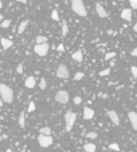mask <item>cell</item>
<instances>
[{
	"label": "cell",
	"mask_w": 137,
	"mask_h": 152,
	"mask_svg": "<svg viewBox=\"0 0 137 152\" xmlns=\"http://www.w3.org/2000/svg\"><path fill=\"white\" fill-rule=\"evenodd\" d=\"M39 87H40V90H45V88H47V82H45V78H41V79H40Z\"/></svg>",
	"instance_id": "cell-22"
},
{
	"label": "cell",
	"mask_w": 137,
	"mask_h": 152,
	"mask_svg": "<svg viewBox=\"0 0 137 152\" xmlns=\"http://www.w3.org/2000/svg\"><path fill=\"white\" fill-rule=\"evenodd\" d=\"M1 20H3V15H1V13H0V21H1Z\"/></svg>",
	"instance_id": "cell-40"
},
{
	"label": "cell",
	"mask_w": 137,
	"mask_h": 152,
	"mask_svg": "<svg viewBox=\"0 0 137 152\" xmlns=\"http://www.w3.org/2000/svg\"><path fill=\"white\" fill-rule=\"evenodd\" d=\"M121 19L125 20V21H132V11H130L129 8H125V9H122V12H121Z\"/></svg>",
	"instance_id": "cell-12"
},
{
	"label": "cell",
	"mask_w": 137,
	"mask_h": 152,
	"mask_svg": "<svg viewBox=\"0 0 137 152\" xmlns=\"http://www.w3.org/2000/svg\"><path fill=\"white\" fill-rule=\"evenodd\" d=\"M76 119H77L76 113L72 112V111H68V112L65 113V131L67 132H69L73 128V125L76 123Z\"/></svg>",
	"instance_id": "cell-3"
},
{
	"label": "cell",
	"mask_w": 137,
	"mask_h": 152,
	"mask_svg": "<svg viewBox=\"0 0 137 152\" xmlns=\"http://www.w3.org/2000/svg\"><path fill=\"white\" fill-rule=\"evenodd\" d=\"M39 132L44 133V135H51V128H49V127H43V128H40Z\"/></svg>",
	"instance_id": "cell-24"
},
{
	"label": "cell",
	"mask_w": 137,
	"mask_h": 152,
	"mask_svg": "<svg viewBox=\"0 0 137 152\" xmlns=\"http://www.w3.org/2000/svg\"><path fill=\"white\" fill-rule=\"evenodd\" d=\"M0 96L4 100V103H12L13 101V91L7 84H0Z\"/></svg>",
	"instance_id": "cell-1"
},
{
	"label": "cell",
	"mask_w": 137,
	"mask_h": 152,
	"mask_svg": "<svg viewBox=\"0 0 137 152\" xmlns=\"http://www.w3.org/2000/svg\"><path fill=\"white\" fill-rule=\"evenodd\" d=\"M108 116H109V119L112 121H113L114 125H120V119H118V115L116 111H108Z\"/></svg>",
	"instance_id": "cell-11"
},
{
	"label": "cell",
	"mask_w": 137,
	"mask_h": 152,
	"mask_svg": "<svg viewBox=\"0 0 137 152\" xmlns=\"http://www.w3.org/2000/svg\"><path fill=\"white\" fill-rule=\"evenodd\" d=\"M16 1H19V3H24V4L27 3V0H16Z\"/></svg>",
	"instance_id": "cell-37"
},
{
	"label": "cell",
	"mask_w": 137,
	"mask_h": 152,
	"mask_svg": "<svg viewBox=\"0 0 137 152\" xmlns=\"http://www.w3.org/2000/svg\"><path fill=\"white\" fill-rule=\"evenodd\" d=\"M35 109H36V105H35V101H31L29 104H28V112H33Z\"/></svg>",
	"instance_id": "cell-25"
},
{
	"label": "cell",
	"mask_w": 137,
	"mask_h": 152,
	"mask_svg": "<svg viewBox=\"0 0 137 152\" xmlns=\"http://www.w3.org/2000/svg\"><path fill=\"white\" fill-rule=\"evenodd\" d=\"M73 103H75V104H80L81 98H80V96H75V98H73Z\"/></svg>",
	"instance_id": "cell-33"
},
{
	"label": "cell",
	"mask_w": 137,
	"mask_h": 152,
	"mask_svg": "<svg viewBox=\"0 0 137 152\" xmlns=\"http://www.w3.org/2000/svg\"><path fill=\"white\" fill-rule=\"evenodd\" d=\"M72 59L73 60H76V62H79V63H81L83 62V52H81L80 50H77L76 52H73Z\"/></svg>",
	"instance_id": "cell-14"
},
{
	"label": "cell",
	"mask_w": 137,
	"mask_h": 152,
	"mask_svg": "<svg viewBox=\"0 0 137 152\" xmlns=\"http://www.w3.org/2000/svg\"><path fill=\"white\" fill-rule=\"evenodd\" d=\"M85 136H87L88 139H96V137H97V133L96 132H88V133H85Z\"/></svg>",
	"instance_id": "cell-29"
},
{
	"label": "cell",
	"mask_w": 137,
	"mask_h": 152,
	"mask_svg": "<svg viewBox=\"0 0 137 152\" xmlns=\"http://www.w3.org/2000/svg\"><path fill=\"white\" fill-rule=\"evenodd\" d=\"M9 25H11V20H9V19L1 20V23H0V27H1V28H4V29H5V28H8Z\"/></svg>",
	"instance_id": "cell-20"
},
{
	"label": "cell",
	"mask_w": 137,
	"mask_h": 152,
	"mask_svg": "<svg viewBox=\"0 0 137 152\" xmlns=\"http://www.w3.org/2000/svg\"><path fill=\"white\" fill-rule=\"evenodd\" d=\"M37 141H39V144H40V147L47 148V147L52 145L53 139H52V136H51V135H44V133H40V135H39V137H37Z\"/></svg>",
	"instance_id": "cell-5"
},
{
	"label": "cell",
	"mask_w": 137,
	"mask_h": 152,
	"mask_svg": "<svg viewBox=\"0 0 137 152\" xmlns=\"http://www.w3.org/2000/svg\"><path fill=\"white\" fill-rule=\"evenodd\" d=\"M45 42H48V39H47V36H44V35H39L37 37H36V43H45Z\"/></svg>",
	"instance_id": "cell-21"
},
{
	"label": "cell",
	"mask_w": 137,
	"mask_h": 152,
	"mask_svg": "<svg viewBox=\"0 0 137 152\" xmlns=\"http://www.w3.org/2000/svg\"><path fill=\"white\" fill-rule=\"evenodd\" d=\"M0 44H1V47H3V50H9V48L13 46V43H12V40L9 39H5V37H1L0 39Z\"/></svg>",
	"instance_id": "cell-13"
},
{
	"label": "cell",
	"mask_w": 137,
	"mask_h": 152,
	"mask_svg": "<svg viewBox=\"0 0 137 152\" xmlns=\"http://www.w3.org/2000/svg\"><path fill=\"white\" fill-rule=\"evenodd\" d=\"M16 72H17V74H23V64H19V66H17Z\"/></svg>",
	"instance_id": "cell-34"
},
{
	"label": "cell",
	"mask_w": 137,
	"mask_h": 152,
	"mask_svg": "<svg viewBox=\"0 0 137 152\" xmlns=\"http://www.w3.org/2000/svg\"><path fill=\"white\" fill-rule=\"evenodd\" d=\"M110 74V68H107V70H103V71H100V76H108V75Z\"/></svg>",
	"instance_id": "cell-28"
},
{
	"label": "cell",
	"mask_w": 137,
	"mask_h": 152,
	"mask_svg": "<svg viewBox=\"0 0 137 152\" xmlns=\"http://www.w3.org/2000/svg\"><path fill=\"white\" fill-rule=\"evenodd\" d=\"M67 33H68V24H67V20H63L61 21V35L65 37Z\"/></svg>",
	"instance_id": "cell-16"
},
{
	"label": "cell",
	"mask_w": 137,
	"mask_h": 152,
	"mask_svg": "<svg viewBox=\"0 0 137 152\" xmlns=\"http://www.w3.org/2000/svg\"><path fill=\"white\" fill-rule=\"evenodd\" d=\"M96 12H97L99 17H103V19H105V17L108 16L105 8L103 7V4H100V3H96Z\"/></svg>",
	"instance_id": "cell-9"
},
{
	"label": "cell",
	"mask_w": 137,
	"mask_h": 152,
	"mask_svg": "<svg viewBox=\"0 0 137 152\" xmlns=\"http://www.w3.org/2000/svg\"><path fill=\"white\" fill-rule=\"evenodd\" d=\"M55 99H56V101L60 103V104H67L69 101V94L67 91H59L56 94V96H55Z\"/></svg>",
	"instance_id": "cell-6"
},
{
	"label": "cell",
	"mask_w": 137,
	"mask_h": 152,
	"mask_svg": "<svg viewBox=\"0 0 137 152\" xmlns=\"http://www.w3.org/2000/svg\"><path fill=\"white\" fill-rule=\"evenodd\" d=\"M51 17H52V19H53V20H56V21H59V20H60V16H59V12H57L56 9H53V11H52V13H51Z\"/></svg>",
	"instance_id": "cell-23"
},
{
	"label": "cell",
	"mask_w": 137,
	"mask_h": 152,
	"mask_svg": "<svg viewBox=\"0 0 137 152\" xmlns=\"http://www.w3.org/2000/svg\"><path fill=\"white\" fill-rule=\"evenodd\" d=\"M56 75H57V78H60V79H68L69 78V71L64 64H60V66L57 67Z\"/></svg>",
	"instance_id": "cell-7"
},
{
	"label": "cell",
	"mask_w": 137,
	"mask_h": 152,
	"mask_svg": "<svg viewBox=\"0 0 137 152\" xmlns=\"http://www.w3.org/2000/svg\"><path fill=\"white\" fill-rule=\"evenodd\" d=\"M25 87L27 88H35V78L33 76H28L25 79Z\"/></svg>",
	"instance_id": "cell-15"
},
{
	"label": "cell",
	"mask_w": 137,
	"mask_h": 152,
	"mask_svg": "<svg viewBox=\"0 0 137 152\" xmlns=\"http://www.w3.org/2000/svg\"><path fill=\"white\" fill-rule=\"evenodd\" d=\"M19 125L21 127V128L25 127V115H24V112H21L19 115Z\"/></svg>",
	"instance_id": "cell-19"
},
{
	"label": "cell",
	"mask_w": 137,
	"mask_h": 152,
	"mask_svg": "<svg viewBox=\"0 0 137 152\" xmlns=\"http://www.w3.org/2000/svg\"><path fill=\"white\" fill-rule=\"evenodd\" d=\"M128 117H129V120H130L132 128H133L134 131H137V113L133 112V111H130V112L128 113Z\"/></svg>",
	"instance_id": "cell-10"
},
{
	"label": "cell",
	"mask_w": 137,
	"mask_h": 152,
	"mask_svg": "<svg viewBox=\"0 0 137 152\" xmlns=\"http://www.w3.org/2000/svg\"><path fill=\"white\" fill-rule=\"evenodd\" d=\"M83 78H84V72H76V74H75V78H73V79L77 82V80H81Z\"/></svg>",
	"instance_id": "cell-26"
},
{
	"label": "cell",
	"mask_w": 137,
	"mask_h": 152,
	"mask_svg": "<svg viewBox=\"0 0 137 152\" xmlns=\"http://www.w3.org/2000/svg\"><path fill=\"white\" fill-rule=\"evenodd\" d=\"M133 29H134V32H137V21H136V24L133 25Z\"/></svg>",
	"instance_id": "cell-38"
},
{
	"label": "cell",
	"mask_w": 137,
	"mask_h": 152,
	"mask_svg": "<svg viewBox=\"0 0 137 152\" xmlns=\"http://www.w3.org/2000/svg\"><path fill=\"white\" fill-rule=\"evenodd\" d=\"M0 133H1V131H0Z\"/></svg>",
	"instance_id": "cell-42"
},
{
	"label": "cell",
	"mask_w": 137,
	"mask_h": 152,
	"mask_svg": "<svg viewBox=\"0 0 137 152\" xmlns=\"http://www.w3.org/2000/svg\"><path fill=\"white\" fill-rule=\"evenodd\" d=\"M130 71H132V75H133V78H137V67L136 66L130 67Z\"/></svg>",
	"instance_id": "cell-31"
},
{
	"label": "cell",
	"mask_w": 137,
	"mask_h": 152,
	"mask_svg": "<svg viewBox=\"0 0 137 152\" xmlns=\"http://www.w3.org/2000/svg\"><path fill=\"white\" fill-rule=\"evenodd\" d=\"M29 24V20H24V21H21V23L19 24V28H17V32L19 33H23L24 29L27 28V25Z\"/></svg>",
	"instance_id": "cell-17"
},
{
	"label": "cell",
	"mask_w": 137,
	"mask_h": 152,
	"mask_svg": "<svg viewBox=\"0 0 137 152\" xmlns=\"http://www.w3.org/2000/svg\"><path fill=\"white\" fill-rule=\"evenodd\" d=\"M93 116H95V111L92 108H89V107H85L83 111L84 120H91V119H93Z\"/></svg>",
	"instance_id": "cell-8"
},
{
	"label": "cell",
	"mask_w": 137,
	"mask_h": 152,
	"mask_svg": "<svg viewBox=\"0 0 137 152\" xmlns=\"http://www.w3.org/2000/svg\"><path fill=\"white\" fill-rule=\"evenodd\" d=\"M130 55H132V56H137V48H134V50L132 51V54H130Z\"/></svg>",
	"instance_id": "cell-36"
},
{
	"label": "cell",
	"mask_w": 137,
	"mask_h": 152,
	"mask_svg": "<svg viewBox=\"0 0 137 152\" xmlns=\"http://www.w3.org/2000/svg\"><path fill=\"white\" fill-rule=\"evenodd\" d=\"M3 103H4V100H3V99H1V96H0V107L3 105Z\"/></svg>",
	"instance_id": "cell-39"
},
{
	"label": "cell",
	"mask_w": 137,
	"mask_h": 152,
	"mask_svg": "<svg viewBox=\"0 0 137 152\" xmlns=\"http://www.w3.org/2000/svg\"><path fill=\"white\" fill-rule=\"evenodd\" d=\"M114 56H116V52H108V54H105V60H109V59H113Z\"/></svg>",
	"instance_id": "cell-27"
},
{
	"label": "cell",
	"mask_w": 137,
	"mask_h": 152,
	"mask_svg": "<svg viewBox=\"0 0 137 152\" xmlns=\"http://www.w3.org/2000/svg\"><path fill=\"white\" fill-rule=\"evenodd\" d=\"M109 149H114V151H120V145L116 144V143H112L109 144Z\"/></svg>",
	"instance_id": "cell-30"
},
{
	"label": "cell",
	"mask_w": 137,
	"mask_h": 152,
	"mask_svg": "<svg viewBox=\"0 0 137 152\" xmlns=\"http://www.w3.org/2000/svg\"><path fill=\"white\" fill-rule=\"evenodd\" d=\"M71 7H72V11L76 13V15L81 16H87V9H85V5H84L83 0H72L71 3Z\"/></svg>",
	"instance_id": "cell-2"
},
{
	"label": "cell",
	"mask_w": 137,
	"mask_h": 152,
	"mask_svg": "<svg viewBox=\"0 0 137 152\" xmlns=\"http://www.w3.org/2000/svg\"><path fill=\"white\" fill-rule=\"evenodd\" d=\"M129 3H130V7L133 9H137V0H129Z\"/></svg>",
	"instance_id": "cell-32"
},
{
	"label": "cell",
	"mask_w": 137,
	"mask_h": 152,
	"mask_svg": "<svg viewBox=\"0 0 137 152\" xmlns=\"http://www.w3.org/2000/svg\"><path fill=\"white\" fill-rule=\"evenodd\" d=\"M3 7V3H1V0H0V8Z\"/></svg>",
	"instance_id": "cell-41"
},
{
	"label": "cell",
	"mask_w": 137,
	"mask_h": 152,
	"mask_svg": "<svg viewBox=\"0 0 137 152\" xmlns=\"http://www.w3.org/2000/svg\"><path fill=\"white\" fill-rule=\"evenodd\" d=\"M33 51H35V54L39 55V56H45L48 54V51H49V44L47 43V42L45 43H36Z\"/></svg>",
	"instance_id": "cell-4"
},
{
	"label": "cell",
	"mask_w": 137,
	"mask_h": 152,
	"mask_svg": "<svg viewBox=\"0 0 137 152\" xmlns=\"http://www.w3.org/2000/svg\"><path fill=\"white\" fill-rule=\"evenodd\" d=\"M57 51H59V52H64V46H63V44H59Z\"/></svg>",
	"instance_id": "cell-35"
},
{
	"label": "cell",
	"mask_w": 137,
	"mask_h": 152,
	"mask_svg": "<svg viewBox=\"0 0 137 152\" xmlns=\"http://www.w3.org/2000/svg\"><path fill=\"white\" fill-rule=\"evenodd\" d=\"M84 151L85 152H95L96 151V145L93 143H87L84 145Z\"/></svg>",
	"instance_id": "cell-18"
}]
</instances>
